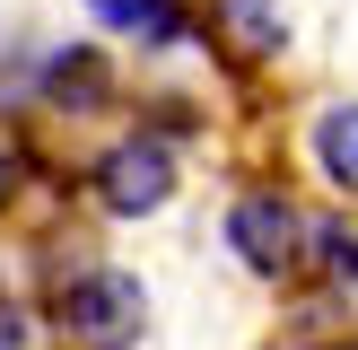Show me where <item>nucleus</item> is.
<instances>
[{"label":"nucleus","instance_id":"obj_1","mask_svg":"<svg viewBox=\"0 0 358 350\" xmlns=\"http://www.w3.org/2000/svg\"><path fill=\"white\" fill-rule=\"evenodd\" d=\"M52 324L70 332L79 350H131L140 324H149V298H140L131 272H87L52 298Z\"/></svg>","mask_w":358,"mask_h":350},{"label":"nucleus","instance_id":"obj_2","mask_svg":"<svg viewBox=\"0 0 358 350\" xmlns=\"http://www.w3.org/2000/svg\"><path fill=\"white\" fill-rule=\"evenodd\" d=\"M166 192H175V149H166V140L131 132V140H114V149L96 158V202H105V219H149Z\"/></svg>","mask_w":358,"mask_h":350},{"label":"nucleus","instance_id":"obj_3","mask_svg":"<svg viewBox=\"0 0 358 350\" xmlns=\"http://www.w3.org/2000/svg\"><path fill=\"white\" fill-rule=\"evenodd\" d=\"M227 245L245 254V272L289 280L297 272V245H306V219H297L289 192H245V202L227 210Z\"/></svg>","mask_w":358,"mask_h":350},{"label":"nucleus","instance_id":"obj_4","mask_svg":"<svg viewBox=\"0 0 358 350\" xmlns=\"http://www.w3.org/2000/svg\"><path fill=\"white\" fill-rule=\"evenodd\" d=\"M210 27L227 35V52H236V62H271V52L289 44V27H280L271 0H210Z\"/></svg>","mask_w":358,"mask_h":350},{"label":"nucleus","instance_id":"obj_5","mask_svg":"<svg viewBox=\"0 0 358 350\" xmlns=\"http://www.w3.org/2000/svg\"><path fill=\"white\" fill-rule=\"evenodd\" d=\"M44 97L70 105V114L105 105V62H96V52H52V62H44Z\"/></svg>","mask_w":358,"mask_h":350},{"label":"nucleus","instance_id":"obj_6","mask_svg":"<svg viewBox=\"0 0 358 350\" xmlns=\"http://www.w3.org/2000/svg\"><path fill=\"white\" fill-rule=\"evenodd\" d=\"M315 167L341 192H358V105H332V114L315 122Z\"/></svg>","mask_w":358,"mask_h":350},{"label":"nucleus","instance_id":"obj_7","mask_svg":"<svg viewBox=\"0 0 358 350\" xmlns=\"http://www.w3.org/2000/svg\"><path fill=\"white\" fill-rule=\"evenodd\" d=\"M87 9H96V27H122V35H140V27H166V0H87Z\"/></svg>","mask_w":358,"mask_h":350},{"label":"nucleus","instance_id":"obj_8","mask_svg":"<svg viewBox=\"0 0 358 350\" xmlns=\"http://www.w3.org/2000/svg\"><path fill=\"white\" fill-rule=\"evenodd\" d=\"M9 175H17V140H0V192H9Z\"/></svg>","mask_w":358,"mask_h":350}]
</instances>
